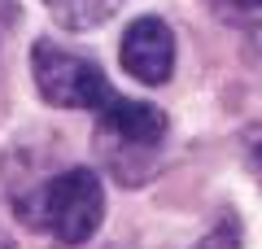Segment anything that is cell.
Instances as JSON below:
<instances>
[{
    "instance_id": "obj_5",
    "label": "cell",
    "mask_w": 262,
    "mask_h": 249,
    "mask_svg": "<svg viewBox=\"0 0 262 249\" xmlns=\"http://www.w3.org/2000/svg\"><path fill=\"white\" fill-rule=\"evenodd\" d=\"M57 27L66 31H92L118 13V0H44Z\"/></svg>"
},
{
    "instance_id": "obj_11",
    "label": "cell",
    "mask_w": 262,
    "mask_h": 249,
    "mask_svg": "<svg viewBox=\"0 0 262 249\" xmlns=\"http://www.w3.org/2000/svg\"><path fill=\"white\" fill-rule=\"evenodd\" d=\"M0 249H18V245H13V240L5 236V232H0Z\"/></svg>"
},
{
    "instance_id": "obj_7",
    "label": "cell",
    "mask_w": 262,
    "mask_h": 249,
    "mask_svg": "<svg viewBox=\"0 0 262 249\" xmlns=\"http://www.w3.org/2000/svg\"><path fill=\"white\" fill-rule=\"evenodd\" d=\"M245 157H249V166H253V175L262 179V122H253V127H245Z\"/></svg>"
},
{
    "instance_id": "obj_9",
    "label": "cell",
    "mask_w": 262,
    "mask_h": 249,
    "mask_svg": "<svg viewBox=\"0 0 262 249\" xmlns=\"http://www.w3.org/2000/svg\"><path fill=\"white\" fill-rule=\"evenodd\" d=\"M227 9H241V13H249V9H262V0H223Z\"/></svg>"
},
{
    "instance_id": "obj_3",
    "label": "cell",
    "mask_w": 262,
    "mask_h": 249,
    "mask_svg": "<svg viewBox=\"0 0 262 249\" xmlns=\"http://www.w3.org/2000/svg\"><path fill=\"white\" fill-rule=\"evenodd\" d=\"M118 61L131 79L149 83V88L166 83L170 70H175V35H170V27L162 18H136L118 44Z\"/></svg>"
},
{
    "instance_id": "obj_2",
    "label": "cell",
    "mask_w": 262,
    "mask_h": 249,
    "mask_svg": "<svg viewBox=\"0 0 262 249\" xmlns=\"http://www.w3.org/2000/svg\"><path fill=\"white\" fill-rule=\"evenodd\" d=\"M31 74H35L39 96L57 110H101L114 96L110 79L96 70V61H88L83 53H70V48H57L48 39L31 48Z\"/></svg>"
},
{
    "instance_id": "obj_10",
    "label": "cell",
    "mask_w": 262,
    "mask_h": 249,
    "mask_svg": "<svg viewBox=\"0 0 262 249\" xmlns=\"http://www.w3.org/2000/svg\"><path fill=\"white\" fill-rule=\"evenodd\" d=\"M249 44H253V53L262 57V27H253V31H249Z\"/></svg>"
},
{
    "instance_id": "obj_1",
    "label": "cell",
    "mask_w": 262,
    "mask_h": 249,
    "mask_svg": "<svg viewBox=\"0 0 262 249\" xmlns=\"http://www.w3.org/2000/svg\"><path fill=\"white\" fill-rule=\"evenodd\" d=\"M105 219V184L88 166H70L61 175H53L35 197V214L27 223L48 227L61 245H83L96 236Z\"/></svg>"
},
{
    "instance_id": "obj_6",
    "label": "cell",
    "mask_w": 262,
    "mask_h": 249,
    "mask_svg": "<svg viewBox=\"0 0 262 249\" xmlns=\"http://www.w3.org/2000/svg\"><path fill=\"white\" fill-rule=\"evenodd\" d=\"M201 249H241V232H236V219H223L206 240H201Z\"/></svg>"
},
{
    "instance_id": "obj_8",
    "label": "cell",
    "mask_w": 262,
    "mask_h": 249,
    "mask_svg": "<svg viewBox=\"0 0 262 249\" xmlns=\"http://www.w3.org/2000/svg\"><path fill=\"white\" fill-rule=\"evenodd\" d=\"M18 27V5L13 0H0V44H5V35Z\"/></svg>"
},
{
    "instance_id": "obj_4",
    "label": "cell",
    "mask_w": 262,
    "mask_h": 249,
    "mask_svg": "<svg viewBox=\"0 0 262 249\" xmlns=\"http://www.w3.org/2000/svg\"><path fill=\"white\" fill-rule=\"evenodd\" d=\"M101 140L114 144H131V149H153L166 136V114L149 101H127V96H110L101 105Z\"/></svg>"
}]
</instances>
